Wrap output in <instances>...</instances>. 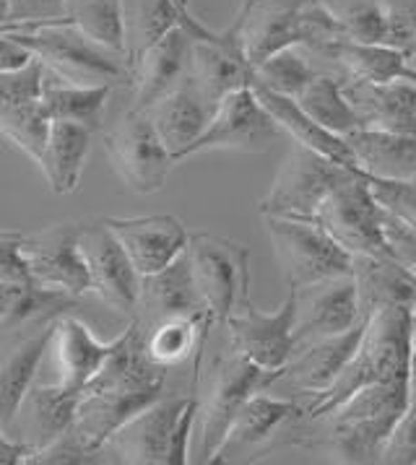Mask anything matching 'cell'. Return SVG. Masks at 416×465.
<instances>
[{"instance_id": "1", "label": "cell", "mask_w": 416, "mask_h": 465, "mask_svg": "<svg viewBox=\"0 0 416 465\" xmlns=\"http://www.w3.org/2000/svg\"><path fill=\"white\" fill-rule=\"evenodd\" d=\"M414 351V320L411 307H382L367 320L364 333L354 356L349 359L341 377L321 395L310 398L304 406V416L312 421H321L349 395H354L367 385L393 382L409 377Z\"/></svg>"}, {"instance_id": "2", "label": "cell", "mask_w": 416, "mask_h": 465, "mask_svg": "<svg viewBox=\"0 0 416 465\" xmlns=\"http://www.w3.org/2000/svg\"><path fill=\"white\" fill-rule=\"evenodd\" d=\"M411 403L409 377L367 385L322 416L336 460L352 465L380 463V452L398 419Z\"/></svg>"}, {"instance_id": "3", "label": "cell", "mask_w": 416, "mask_h": 465, "mask_svg": "<svg viewBox=\"0 0 416 465\" xmlns=\"http://www.w3.org/2000/svg\"><path fill=\"white\" fill-rule=\"evenodd\" d=\"M11 37L29 47L45 68L81 86H131V65L123 55L96 45L78 32L68 19L63 24L42 26L35 32H8Z\"/></svg>"}, {"instance_id": "4", "label": "cell", "mask_w": 416, "mask_h": 465, "mask_svg": "<svg viewBox=\"0 0 416 465\" xmlns=\"http://www.w3.org/2000/svg\"><path fill=\"white\" fill-rule=\"evenodd\" d=\"M282 370H263L247 356L237 354L234 349L229 354H219L203 398H198V419H201V460L216 463L219 452L224 450L229 429L234 424L240 409L255 392L271 391Z\"/></svg>"}, {"instance_id": "5", "label": "cell", "mask_w": 416, "mask_h": 465, "mask_svg": "<svg viewBox=\"0 0 416 465\" xmlns=\"http://www.w3.org/2000/svg\"><path fill=\"white\" fill-rule=\"evenodd\" d=\"M273 252L294 289L352 276L354 255L318 222L263 216Z\"/></svg>"}, {"instance_id": "6", "label": "cell", "mask_w": 416, "mask_h": 465, "mask_svg": "<svg viewBox=\"0 0 416 465\" xmlns=\"http://www.w3.org/2000/svg\"><path fill=\"white\" fill-rule=\"evenodd\" d=\"M193 279L216 325L250 299V250L222 234L193 232L188 240Z\"/></svg>"}, {"instance_id": "7", "label": "cell", "mask_w": 416, "mask_h": 465, "mask_svg": "<svg viewBox=\"0 0 416 465\" xmlns=\"http://www.w3.org/2000/svg\"><path fill=\"white\" fill-rule=\"evenodd\" d=\"M180 26L190 37V78L211 104H219L232 92L250 86L253 65L245 55L237 21L224 32H213L190 11L185 0L180 5Z\"/></svg>"}, {"instance_id": "8", "label": "cell", "mask_w": 416, "mask_h": 465, "mask_svg": "<svg viewBox=\"0 0 416 465\" xmlns=\"http://www.w3.org/2000/svg\"><path fill=\"white\" fill-rule=\"evenodd\" d=\"M104 151L117 180L135 195L164 190L172 167L177 164L149 114L133 107L104 133Z\"/></svg>"}, {"instance_id": "9", "label": "cell", "mask_w": 416, "mask_h": 465, "mask_svg": "<svg viewBox=\"0 0 416 465\" xmlns=\"http://www.w3.org/2000/svg\"><path fill=\"white\" fill-rule=\"evenodd\" d=\"M346 169L331 162L318 151L304 149L294 143L279 167L273 185L263 201L258 203L261 216H284V219H315V211L333 185L346 177Z\"/></svg>"}, {"instance_id": "10", "label": "cell", "mask_w": 416, "mask_h": 465, "mask_svg": "<svg viewBox=\"0 0 416 465\" xmlns=\"http://www.w3.org/2000/svg\"><path fill=\"white\" fill-rule=\"evenodd\" d=\"M380 216L382 205L370 180L362 172H346L322 198L312 222L325 226L352 255H388Z\"/></svg>"}, {"instance_id": "11", "label": "cell", "mask_w": 416, "mask_h": 465, "mask_svg": "<svg viewBox=\"0 0 416 465\" xmlns=\"http://www.w3.org/2000/svg\"><path fill=\"white\" fill-rule=\"evenodd\" d=\"M21 255L35 286L57 289L71 297L92 294V276L81 252V222L50 223L24 234Z\"/></svg>"}, {"instance_id": "12", "label": "cell", "mask_w": 416, "mask_h": 465, "mask_svg": "<svg viewBox=\"0 0 416 465\" xmlns=\"http://www.w3.org/2000/svg\"><path fill=\"white\" fill-rule=\"evenodd\" d=\"M294 312L297 289L292 286L276 312H263L253 299H247L224 322L232 349L263 370H284L294 356Z\"/></svg>"}, {"instance_id": "13", "label": "cell", "mask_w": 416, "mask_h": 465, "mask_svg": "<svg viewBox=\"0 0 416 465\" xmlns=\"http://www.w3.org/2000/svg\"><path fill=\"white\" fill-rule=\"evenodd\" d=\"M279 123L265 110L263 102L255 96L250 86L224 96L208 123L206 133L193 143L188 156H198L206 151H243V153H261L268 151L282 135Z\"/></svg>"}, {"instance_id": "14", "label": "cell", "mask_w": 416, "mask_h": 465, "mask_svg": "<svg viewBox=\"0 0 416 465\" xmlns=\"http://www.w3.org/2000/svg\"><path fill=\"white\" fill-rule=\"evenodd\" d=\"M81 252L92 276V294L114 312L135 315L144 276L114 237L107 219L81 222Z\"/></svg>"}, {"instance_id": "15", "label": "cell", "mask_w": 416, "mask_h": 465, "mask_svg": "<svg viewBox=\"0 0 416 465\" xmlns=\"http://www.w3.org/2000/svg\"><path fill=\"white\" fill-rule=\"evenodd\" d=\"M42 60H32L26 68L0 74V135L24 151L35 164L50 135V114L42 102Z\"/></svg>"}, {"instance_id": "16", "label": "cell", "mask_w": 416, "mask_h": 465, "mask_svg": "<svg viewBox=\"0 0 416 465\" xmlns=\"http://www.w3.org/2000/svg\"><path fill=\"white\" fill-rule=\"evenodd\" d=\"M193 395L195 391L188 395H162L152 406L138 411L107 442L114 460L131 465H172L174 434Z\"/></svg>"}, {"instance_id": "17", "label": "cell", "mask_w": 416, "mask_h": 465, "mask_svg": "<svg viewBox=\"0 0 416 465\" xmlns=\"http://www.w3.org/2000/svg\"><path fill=\"white\" fill-rule=\"evenodd\" d=\"M294 289V286H292ZM364 322L357 302V286L352 276L321 281L297 289L294 312V354L310 343L339 335Z\"/></svg>"}, {"instance_id": "18", "label": "cell", "mask_w": 416, "mask_h": 465, "mask_svg": "<svg viewBox=\"0 0 416 465\" xmlns=\"http://www.w3.org/2000/svg\"><path fill=\"white\" fill-rule=\"evenodd\" d=\"M164 392L154 391H125L110 385H86L78 398L74 437L92 452H104L107 442L123 424H128L138 411L152 406Z\"/></svg>"}, {"instance_id": "19", "label": "cell", "mask_w": 416, "mask_h": 465, "mask_svg": "<svg viewBox=\"0 0 416 465\" xmlns=\"http://www.w3.org/2000/svg\"><path fill=\"white\" fill-rule=\"evenodd\" d=\"M364 325H367V320L354 325V328H349V331H343V333L315 341L307 349L297 351L292 356V361L279 372L276 382L271 385V391L304 392L310 398L328 391L339 380L341 372L349 364V359L357 351L362 333H364Z\"/></svg>"}, {"instance_id": "20", "label": "cell", "mask_w": 416, "mask_h": 465, "mask_svg": "<svg viewBox=\"0 0 416 465\" xmlns=\"http://www.w3.org/2000/svg\"><path fill=\"white\" fill-rule=\"evenodd\" d=\"M107 223L114 237L123 242L131 255L133 265L141 276L156 273L177 261L188 250L190 232L185 223L172 213H154V216H107Z\"/></svg>"}, {"instance_id": "21", "label": "cell", "mask_w": 416, "mask_h": 465, "mask_svg": "<svg viewBox=\"0 0 416 465\" xmlns=\"http://www.w3.org/2000/svg\"><path fill=\"white\" fill-rule=\"evenodd\" d=\"M81 392L65 391L57 382H35L21 406L5 424V431L29 450H45L74 427Z\"/></svg>"}, {"instance_id": "22", "label": "cell", "mask_w": 416, "mask_h": 465, "mask_svg": "<svg viewBox=\"0 0 416 465\" xmlns=\"http://www.w3.org/2000/svg\"><path fill=\"white\" fill-rule=\"evenodd\" d=\"M57 320L39 322V325H32L24 335L16 333L0 341L3 343V351H0V427L3 429L21 406L24 395L37 382L39 364L53 346Z\"/></svg>"}, {"instance_id": "23", "label": "cell", "mask_w": 416, "mask_h": 465, "mask_svg": "<svg viewBox=\"0 0 416 465\" xmlns=\"http://www.w3.org/2000/svg\"><path fill=\"white\" fill-rule=\"evenodd\" d=\"M190 75V37L174 26L133 65V110L146 112Z\"/></svg>"}, {"instance_id": "24", "label": "cell", "mask_w": 416, "mask_h": 465, "mask_svg": "<svg viewBox=\"0 0 416 465\" xmlns=\"http://www.w3.org/2000/svg\"><path fill=\"white\" fill-rule=\"evenodd\" d=\"M341 89L360 114L362 128L416 133V81L398 78L372 84L346 75Z\"/></svg>"}, {"instance_id": "25", "label": "cell", "mask_w": 416, "mask_h": 465, "mask_svg": "<svg viewBox=\"0 0 416 465\" xmlns=\"http://www.w3.org/2000/svg\"><path fill=\"white\" fill-rule=\"evenodd\" d=\"M180 315H211L201 299L198 286H195V279H193L188 252H183L167 268L141 279V297H138V307H135L133 317L144 328H149L159 320Z\"/></svg>"}, {"instance_id": "26", "label": "cell", "mask_w": 416, "mask_h": 465, "mask_svg": "<svg viewBox=\"0 0 416 465\" xmlns=\"http://www.w3.org/2000/svg\"><path fill=\"white\" fill-rule=\"evenodd\" d=\"M216 112V104H211L193 78H185L177 89H172L167 96H162L156 104H152L146 114L164 141V146L172 151L177 164L188 156L193 143L206 133L208 123Z\"/></svg>"}, {"instance_id": "27", "label": "cell", "mask_w": 416, "mask_h": 465, "mask_svg": "<svg viewBox=\"0 0 416 465\" xmlns=\"http://www.w3.org/2000/svg\"><path fill=\"white\" fill-rule=\"evenodd\" d=\"M53 343H55V380L53 382L65 391L81 392L102 372V367L107 364V359L113 356L117 346V338L99 341L84 320L68 312L57 320Z\"/></svg>"}, {"instance_id": "28", "label": "cell", "mask_w": 416, "mask_h": 465, "mask_svg": "<svg viewBox=\"0 0 416 465\" xmlns=\"http://www.w3.org/2000/svg\"><path fill=\"white\" fill-rule=\"evenodd\" d=\"M250 89L255 92V96L263 102V107L271 112V117L279 123V128L304 149H312L328 156L331 162H336L341 167L354 169V172H362L360 164H357V156L349 146V141L339 135V133H331L328 128H322L321 123H315L307 112L297 104V99L292 96H284V94L271 92L261 84H250Z\"/></svg>"}, {"instance_id": "29", "label": "cell", "mask_w": 416, "mask_h": 465, "mask_svg": "<svg viewBox=\"0 0 416 465\" xmlns=\"http://www.w3.org/2000/svg\"><path fill=\"white\" fill-rule=\"evenodd\" d=\"M352 279L357 286L362 320H370L382 307L416 304V273L388 255H354Z\"/></svg>"}, {"instance_id": "30", "label": "cell", "mask_w": 416, "mask_h": 465, "mask_svg": "<svg viewBox=\"0 0 416 465\" xmlns=\"http://www.w3.org/2000/svg\"><path fill=\"white\" fill-rule=\"evenodd\" d=\"M92 135L94 131L86 125L53 120L37 167L55 195H74L78 190L92 151Z\"/></svg>"}, {"instance_id": "31", "label": "cell", "mask_w": 416, "mask_h": 465, "mask_svg": "<svg viewBox=\"0 0 416 465\" xmlns=\"http://www.w3.org/2000/svg\"><path fill=\"white\" fill-rule=\"evenodd\" d=\"M362 174L380 180H416V133L360 128L346 135Z\"/></svg>"}, {"instance_id": "32", "label": "cell", "mask_w": 416, "mask_h": 465, "mask_svg": "<svg viewBox=\"0 0 416 465\" xmlns=\"http://www.w3.org/2000/svg\"><path fill=\"white\" fill-rule=\"evenodd\" d=\"M318 53L328 55L331 60H339L349 78L372 81V84H385V81H398V78L416 81L403 47L360 42V39H333L322 45Z\"/></svg>"}, {"instance_id": "33", "label": "cell", "mask_w": 416, "mask_h": 465, "mask_svg": "<svg viewBox=\"0 0 416 465\" xmlns=\"http://www.w3.org/2000/svg\"><path fill=\"white\" fill-rule=\"evenodd\" d=\"M211 315H180L159 320L149 328H144V341H146V354L152 356L159 367L172 370L183 364L185 359L195 354V370L201 367L203 359V346H206L208 331L213 328Z\"/></svg>"}, {"instance_id": "34", "label": "cell", "mask_w": 416, "mask_h": 465, "mask_svg": "<svg viewBox=\"0 0 416 465\" xmlns=\"http://www.w3.org/2000/svg\"><path fill=\"white\" fill-rule=\"evenodd\" d=\"M110 94H113V86H81L53 74L50 68H45V75H42V102L50 120L78 123L94 133L102 128Z\"/></svg>"}, {"instance_id": "35", "label": "cell", "mask_w": 416, "mask_h": 465, "mask_svg": "<svg viewBox=\"0 0 416 465\" xmlns=\"http://www.w3.org/2000/svg\"><path fill=\"white\" fill-rule=\"evenodd\" d=\"M304 413V409L294 398H282L276 392L261 391L253 398H247V403L240 409L234 424L229 429L227 447H261L268 442L279 429L284 427L289 419ZM222 450V452H224ZM219 452V455H222ZM219 460V458H216Z\"/></svg>"}, {"instance_id": "36", "label": "cell", "mask_w": 416, "mask_h": 465, "mask_svg": "<svg viewBox=\"0 0 416 465\" xmlns=\"http://www.w3.org/2000/svg\"><path fill=\"white\" fill-rule=\"evenodd\" d=\"M185 0H123V14H125V60L133 65L141 60V55L180 26V5Z\"/></svg>"}, {"instance_id": "37", "label": "cell", "mask_w": 416, "mask_h": 465, "mask_svg": "<svg viewBox=\"0 0 416 465\" xmlns=\"http://www.w3.org/2000/svg\"><path fill=\"white\" fill-rule=\"evenodd\" d=\"M297 104L315 123H321L322 128H328L331 133H339L343 138L362 128L360 114L352 107V102L346 99L339 78H333V75H315L304 86V92L297 96Z\"/></svg>"}, {"instance_id": "38", "label": "cell", "mask_w": 416, "mask_h": 465, "mask_svg": "<svg viewBox=\"0 0 416 465\" xmlns=\"http://www.w3.org/2000/svg\"><path fill=\"white\" fill-rule=\"evenodd\" d=\"M65 19L96 45L125 57L123 0H68Z\"/></svg>"}, {"instance_id": "39", "label": "cell", "mask_w": 416, "mask_h": 465, "mask_svg": "<svg viewBox=\"0 0 416 465\" xmlns=\"http://www.w3.org/2000/svg\"><path fill=\"white\" fill-rule=\"evenodd\" d=\"M315 75H318V71L307 60L302 47H286V50L276 53V55L265 57L263 63L253 71V81L250 84H261V86L271 89V92L297 99Z\"/></svg>"}, {"instance_id": "40", "label": "cell", "mask_w": 416, "mask_h": 465, "mask_svg": "<svg viewBox=\"0 0 416 465\" xmlns=\"http://www.w3.org/2000/svg\"><path fill=\"white\" fill-rule=\"evenodd\" d=\"M65 8L68 0H8V32H35L42 26L63 24Z\"/></svg>"}, {"instance_id": "41", "label": "cell", "mask_w": 416, "mask_h": 465, "mask_svg": "<svg viewBox=\"0 0 416 465\" xmlns=\"http://www.w3.org/2000/svg\"><path fill=\"white\" fill-rule=\"evenodd\" d=\"M380 226H382V240H385V250L388 258L401 262L403 268H409L416 273V226L406 219H401L398 213L388 211L382 205V216H380Z\"/></svg>"}, {"instance_id": "42", "label": "cell", "mask_w": 416, "mask_h": 465, "mask_svg": "<svg viewBox=\"0 0 416 465\" xmlns=\"http://www.w3.org/2000/svg\"><path fill=\"white\" fill-rule=\"evenodd\" d=\"M380 463L385 465H416V395H411V403L406 413L398 419L396 429L385 440Z\"/></svg>"}, {"instance_id": "43", "label": "cell", "mask_w": 416, "mask_h": 465, "mask_svg": "<svg viewBox=\"0 0 416 465\" xmlns=\"http://www.w3.org/2000/svg\"><path fill=\"white\" fill-rule=\"evenodd\" d=\"M102 452H92L78 442L74 437V431L68 429L63 437H57L53 445H47L45 450H39L32 455L29 465H89L102 463Z\"/></svg>"}, {"instance_id": "44", "label": "cell", "mask_w": 416, "mask_h": 465, "mask_svg": "<svg viewBox=\"0 0 416 465\" xmlns=\"http://www.w3.org/2000/svg\"><path fill=\"white\" fill-rule=\"evenodd\" d=\"M367 177V174H364ZM370 187L375 193L380 205L398 213L401 219L411 222L416 226V185L403 183V180H380V177H367Z\"/></svg>"}, {"instance_id": "45", "label": "cell", "mask_w": 416, "mask_h": 465, "mask_svg": "<svg viewBox=\"0 0 416 465\" xmlns=\"http://www.w3.org/2000/svg\"><path fill=\"white\" fill-rule=\"evenodd\" d=\"M21 232L14 229H0V286L8 283H32L26 261L21 255Z\"/></svg>"}, {"instance_id": "46", "label": "cell", "mask_w": 416, "mask_h": 465, "mask_svg": "<svg viewBox=\"0 0 416 465\" xmlns=\"http://www.w3.org/2000/svg\"><path fill=\"white\" fill-rule=\"evenodd\" d=\"M32 60H37L29 47H24L21 42L11 37V35H0V74H11V71H21L26 68Z\"/></svg>"}, {"instance_id": "47", "label": "cell", "mask_w": 416, "mask_h": 465, "mask_svg": "<svg viewBox=\"0 0 416 465\" xmlns=\"http://www.w3.org/2000/svg\"><path fill=\"white\" fill-rule=\"evenodd\" d=\"M35 450L16 442L5 429L0 427V465H29Z\"/></svg>"}, {"instance_id": "48", "label": "cell", "mask_w": 416, "mask_h": 465, "mask_svg": "<svg viewBox=\"0 0 416 465\" xmlns=\"http://www.w3.org/2000/svg\"><path fill=\"white\" fill-rule=\"evenodd\" d=\"M26 286H29V283H26ZM21 289H24L21 283H8V286H0V322H3V317H5V312L11 310L14 299L19 297Z\"/></svg>"}, {"instance_id": "49", "label": "cell", "mask_w": 416, "mask_h": 465, "mask_svg": "<svg viewBox=\"0 0 416 465\" xmlns=\"http://www.w3.org/2000/svg\"><path fill=\"white\" fill-rule=\"evenodd\" d=\"M8 24H11V19H8V0H0V35L8 32Z\"/></svg>"}, {"instance_id": "50", "label": "cell", "mask_w": 416, "mask_h": 465, "mask_svg": "<svg viewBox=\"0 0 416 465\" xmlns=\"http://www.w3.org/2000/svg\"><path fill=\"white\" fill-rule=\"evenodd\" d=\"M409 385H411V395H416V343L411 351V367H409Z\"/></svg>"}, {"instance_id": "51", "label": "cell", "mask_w": 416, "mask_h": 465, "mask_svg": "<svg viewBox=\"0 0 416 465\" xmlns=\"http://www.w3.org/2000/svg\"><path fill=\"white\" fill-rule=\"evenodd\" d=\"M403 53H406V57H409V65H411V74H414L416 78V39L409 45V47H403Z\"/></svg>"}, {"instance_id": "52", "label": "cell", "mask_w": 416, "mask_h": 465, "mask_svg": "<svg viewBox=\"0 0 416 465\" xmlns=\"http://www.w3.org/2000/svg\"><path fill=\"white\" fill-rule=\"evenodd\" d=\"M411 320H414V343H416V304H414V310H411Z\"/></svg>"}]
</instances>
